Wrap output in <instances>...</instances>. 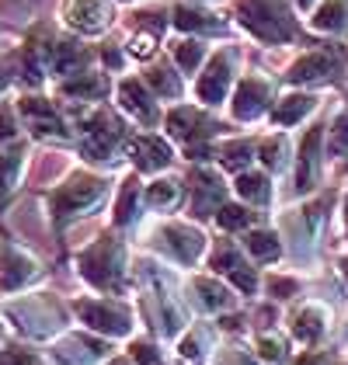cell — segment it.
<instances>
[{"label": "cell", "instance_id": "obj_5", "mask_svg": "<svg viewBox=\"0 0 348 365\" xmlns=\"http://www.w3.org/2000/svg\"><path fill=\"white\" fill-rule=\"evenodd\" d=\"M105 195H108V178L105 174L73 170L46 195V205H49V216L56 223H66V220H77V216H87L91 209H98L105 202Z\"/></svg>", "mask_w": 348, "mask_h": 365}, {"label": "cell", "instance_id": "obj_52", "mask_svg": "<svg viewBox=\"0 0 348 365\" xmlns=\"http://www.w3.org/2000/svg\"><path fill=\"white\" fill-rule=\"evenodd\" d=\"M7 84H11V73H7V66H4V63H0V94H4V91H7Z\"/></svg>", "mask_w": 348, "mask_h": 365}, {"label": "cell", "instance_id": "obj_27", "mask_svg": "<svg viewBox=\"0 0 348 365\" xmlns=\"http://www.w3.org/2000/svg\"><path fill=\"white\" fill-rule=\"evenodd\" d=\"M240 247H244V254H247L251 261L272 264V261H279V257L286 254V240H282V233L272 230V226H251V230H244Z\"/></svg>", "mask_w": 348, "mask_h": 365}, {"label": "cell", "instance_id": "obj_16", "mask_svg": "<svg viewBox=\"0 0 348 365\" xmlns=\"http://www.w3.org/2000/svg\"><path fill=\"white\" fill-rule=\"evenodd\" d=\"M185 303L205 317H220L237 307V296L230 282H223L220 275H192L185 282Z\"/></svg>", "mask_w": 348, "mask_h": 365}, {"label": "cell", "instance_id": "obj_2", "mask_svg": "<svg viewBox=\"0 0 348 365\" xmlns=\"http://www.w3.org/2000/svg\"><path fill=\"white\" fill-rule=\"evenodd\" d=\"M77 275L98 296H122L129 279V251L118 237H98L77 254Z\"/></svg>", "mask_w": 348, "mask_h": 365}, {"label": "cell", "instance_id": "obj_22", "mask_svg": "<svg viewBox=\"0 0 348 365\" xmlns=\"http://www.w3.org/2000/svg\"><path fill=\"white\" fill-rule=\"evenodd\" d=\"M126 153H129V160H133V168L140 170V174H164V168L174 160V146L164 136H157V133H140V136H133L129 146H126Z\"/></svg>", "mask_w": 348, "mask_h": 365}, {"label": "cell", "instance_id": "obj_26", "mask_svg": "<svg viewBox=\"0 0 348 365\" xmlns=\"http://www.w3.org/2000/svg\"><path fill=\"white\" fill-rule=\"evenodd\" d=\"M174 29L185 31V35H195V38H203V35H223L227 31V18H220V14H213V11H205L203 4H178L174 7Z\"/></svg>", "mask_w": 348, "mask_h": 365}, {"label": "cell", "instance_id": "obj_4", "mask_svg": "<svg viewBox=\"0 0 348 365\" xmlns=\"http://www.w3.org/2000/svg\"><path fill=\"white\" fill-rule=\"evenodd\" d=\"M77 136H81V153L87 160H98V164L118 160L129 146L122 118L112 115L108 108H101V105H87L84 112L77 115Z\"/></svg>", "mask_w": 348, "mask_h": 365}, {"label": "cell", "instance_id": "obj_9", "mask_svg": "<svg viewBox=\"0 0 348 365\" xmlns=\"http://www.w3.org/2000/svg\"><path fill=\"white\" fill-rule=\"evenodd\" d=\"M324 209H327L324 198H310V202L296 205L282 216V240H286V251L296 261H303L317 251L320 230H324Z\"/></svg>", "mask_w": 348, "mask_h": 365}, {"label": "cell", "instance_id": "obj_35", "mask_svg": "<svg viewBox=\"0 0 348 365\" xmlns=\"http://www.w3.org/2000/svg\"><path fill=\"white\" fill-rule=\"evenodd\" d=\"M171 56H174V66H178L181 73H199L205 66V59H209V46H205V38L185 35V38L171 42Z\"/></svg>", "mask_w": 348, "mask_h": 365}, {"label": "cell", "instance_id": "obj_25", "mask_svg": "<svg viewBox=\"0 0 348 365\" xmlns=\"http://www.w3.org/2000/svg\"><path fill=\"white\" fill-rule=\"evenodd\" d=\"M112 91V81L98 70H81V73H70L56 81V94L66 101H81V105H98L105 101V94Z\"/></svg>", "mask_w": 348, "mask_h": 365}, {"label": "cell", "instance_id": "obj_56", "mask_svg": "<svg viewBox=\"0 0 348 365\" xmlns=\"http://www.w3.org/2000/svg\"><path fill=\"white\" fill-rule=\"evenodd\" d=\"M345 168H348V164H345Z\"/></svg>", "mask_w": 348, "mask_h": 365}, {"label": "cell", "instance_id": "obj_29", "mask_svg": "<svg viewBox=\"0 0 348 365\" xmlns=\"http://www.w3.org/2000/svg\"><path fill=\"white\" fill-rule=\"evenodd\" d=\"M143 188H140V178L136 174H129V178H122V185H118V195H116V209H112V220H116L118 230H129V226L140 223V216H143Z\"/></svg>", "mask_w": 348, "mask_h": 365}, {"label": "cell", "instance_id": "obj_45", "mask_svg": "<svg viewBox=\"0 0 348 365\" xmlns=\"http://www.w3.org/2000/svg\"><path fill=\"white\" fill-rule=\"evenodd\" d=\"M0 365H35V355L31 348L11 341V344H0Z\"/></svg>", "mask_w": 348, "mask_h": 365}, {"label": "cell", "instance_id": "obj_41", "mask_svg": "<svg viewBox=\"0 0 348 365\" xmlns=\"http://www.w3.org/2000/svg\"><path fill=\"white\" fill-rule=\"evenodd\" d=\"M261 289H265V296H272V299H292V296H300L303 292V279L300 275H286V272H275V275H268V279L261 282Z\"/></svg>", "mask_w": 348, "mask_h": 365}, {"label": "cell", "instance_id": "obj_38", "mask_svg": "<svg viewBox=\"0 0 348 365\" xmlns=\"http://www.w3.org/2000/svg\"><path fill=\"white\" fill-rule=\"evenodd\" d=\"M255 355L261 365H290V341L279 331H261L255 334Z\"/></svg>", "mask_w": 348, "mask_h": 365}, {"label": "cell", "instance_id": "obj_1", "mask_svg": "<svg viewBox=\"0 0 348 365\" xmlns=\"http://www.w3.org/2000/svg\"><path fill=\"white\" fill-rule=\"evenodd\" d=\"M70 313L63 299L53 292H25V296H7L4 317L14 324V331L29 341H53L63 331H70Z\"/></svg>", "mask_w": 348, "mask_h": 365}, {"label": "cell", "instance_id": "obj_20", "mask_svg": "<svg viewBox=\"0 0 348 365\" xmlns=\"http://www.w3.org/2000/svg\"><path fill=\"white\" fill-rule=\"evenodd\" d=\"M320 143H324V129L314 125L307 129V136L300 140V150H296V168H292V195H307L314 192L320 181Z\"/></svg>", "mask_w": 348, "mask_h": 365}, {"label": "cell", "instance_id": "obj_55", "mask_svg": "<svg viewBox=\"0 0 348 365\" xmlns=\"http://www.w3.org/2000/svg\"><path fill=\"white\" fill-rule=\"evenodd\" d=\"M192 4H209V0H192Z\"/></svg>", "mask_w": 348, "mask_h": 365}, {"label": "cell", "instance_id": "obj_54", "mask_svg": "<svg viewBox=\"0 0 348 365\" xmlns=\"http://www.w3.org/2000/svg\"><path fill=\"white\" fill-rule=\"evenodd\" d=\"M116 4H140V0H116Z\"/></svg>", "mask_w": 348, "mask_h": 365}, {"label": "cell", "instance_id": "obj_30", "mask_svg": "<svg viewBox=\"0 0 348 365\" xmlns=\"http://www.w3.org/2000/svg\"><path fill=\"white\" fill-rule=\"evenodd\" d=\"M181 198H185V185L178 181V178H164V174H157L150 185H143V205L150 212H157V216H164V212H171L181 205Z\"/></svg>", "mask_w": 348, "mask_h": 365}, {"label": "cell", "instance_id": "obj_28", "mask_svg": "<svg viewBox=\"0 0 348 365\" xmlns=\"http://www.w3.org/2000/svg\"><path fill=\"white\" fill-rule=\"evenodd\" d=\"M174 351L185 362H195V365L205 362L216 351V331L209 324H188L181 334L174 337Z\"/></svg>", "mask_w": 348, "mask_h": 365}, {"label": "cell", "instance_id": "obj_46", "mask_svg": "<svg viewBox=\"0 0 348 365\" xmlns=\"http://www.w3.org/2000/svg\"><path fill=\"white\" fill-rule=\"evenodd\" d=\"M126 53H129V56L146 59L150 53H153V35H150V31H136V35H129V42H126Z\"/></svg>", "mask_w": 348, "mask_h": 365}, {"label": "cell", "instance_id": "obj_6", "mask_svg": "<svg viewBox=\"0 0 348 365\" xmlns=\"http://www.w3.org/2000/svg\"><path fill=\"white\" fill-rule=\"evenodd\" d=\"M150 244L160 261H168L174 268H195L209 251V240L195 223L185 220H164L150 230Z\"/></svg>", "mask_w": 348, "mask_h": 365}, {"label": "cell", "instance_id": "obj_48", "mask_svg": "<svg viewBox=\"0 0 348 365\" xmlns=\"http://www.w3.org/2000/svg\"><path fill=\"white\" fill-rule=\"evenodd\" d=\"M290 4H292V11H300V14H310L320 0H290Z\"/></svg>", "mask_w": 348, "mask_h": 365}, {"label": "cell", "instance_id": "obj_33", "mask_svg": "<svg viewBox=\"0 0 348 365\" xmlns=\"http://www.w3.org/2000/svg\"><path fill=\"white\" fill-rule=\"evenodd\" d=\"M310 29L320 35H345L348 31V0H320L310 11Z\"/></svg>", "mask_w": 348, "mask_h": 365}, {"label": "cell", "instance_id": "obj_3", "mask_svg": "<svg viewBox=\"0 0 348 365\" xmlns=\"http://www.w3.org/2000/svg\"><path fill=\"white\" fill-rule=\"evenodd\" d=\"M233 18L261 46H286L296 38V18L290 0H237Z\"/></svg>", "mask_w": 348, "mask_h": 365}, {"label": "cell", "instance_id": "obj_17", "mask_svg": "<svg viewBox=\"0 0 348 365\" xmlns=\"http://www.w3.org/2000/svg\"><path fill=\"white\" fill-rule=\"evenodd\" d=\"M42 264L39 257L18 244H0V296H18L31 282H39Z\"/></svg>", "mask_w": 348, "mask_h": 365}, {"label": "cell", "instance_id": "obj_50", "mask_svg": "<svg viewBox=\"0 0 348 365\" xmlns=\"http://www.w3.org/2000/svg\"><path fill=\"white\" fill-rule=\"evenodd\" d=\"M101 56H105V63H108V66H122V53H116V49H105Z\"/></svg>", "mask_w": 348, "mask_h": 365}, {"label": "cell", "instance_id": "obj_21", "mask_svg": "<svg viewBox=\"0 0 348 365\" xmlns=\"http://www.w3.org/2000/svg\"><path fill=\"white\" fill-rule=\"evenodd\" d=\"M317 108H320L317 91L296 87V91H286V94L275 98V105H272V112H268V122H272L275 129H296V125H303Z\"/></svg>", "mask_w": 348, "mask_h": 365}, {"label": "cell", "instance_id": "obj_15", "mask_svg": "<svg viewBox=\"0 0 348 365\" xmlns=\"http://www.w3.org/2000/svg\"><path fill=\"white\" fill-rule=\"evenodd\" d=\"M116 101L126 118H133L140 129H157L164 122V112H160V101L157 94L146 87L143 77H122L116 84Z\"/></svg>", "mask_w": 348, "mask_h": 365}, {"label": "cell", "instance_id": "obj_40", "mask_svg": "<svg viewBox=\"0 0 348 365\" xmlns=\"http://www.w3.org/2000/svg\"><path fill=\"white\" fill-rule=\"evenodd\" d=\"M126 355H129L136 365H171L168 362V351H164L153 337H129Z\"/></svg>", "mask_w": 348, "mask_h": 365}, {"label": "cell", "instance_id": "obj_24", "mask_svg": "<svg viewBox=\"0 0 348 365\" xmlns=\"http://www.w3.org/2000/svg\"><path fill=\"white\" fill-rule=\"evenodd\" d=\"M227 202V178L209 164L192 170V212L195 216H216V209Z\"/></svg>", "mask_w": 348, "mask_h": 365}, {"label": "cell", "instance_id": "obj_49", "mask_svg": "<svg viewBox=\"0 0 348 365\" xmlns=\"http://www.w3.org/2000/svg\"><path fill=\"white\" fill-rule=\"evenodd\" d=\"M338 275H342V282L348 285V251L338 254Z\"/></svg>", "mask_w": 348, "mask_h": 365}, {"label": "cell", "instance_id": "obj_14", "mask_svg": "<svg viewBox=\"0 0 348 365\" xmlns=\"http://www.w3.org/2000/svg\"><path fill=\"white\" fill-rule=\"evenodd\" d=\"M18 115L21 125L29 129L35 140H70V122L63 118V112L56 108V101L42 98V94H21L18 98Z\"/></svg>", "mask_w": 348, "mask_h": 365}, {"label": "cell", "instance_id": "obj_32", "mask_svg": "<svg viewBox=\"0 0 348 365\" xmlns=\"http://www.w3.org/2000/svg\"><path fill=\"white\" fill-rule=\"evenodd\" d=\"M143 81L157 94V101H178L185 94V81H181V73L174 70L171 63H150Z\"/></svg>", "mask_w": 348, "mask_h": 365}, {"label": "cell", "instance_id": "obj_31", "mask_svg": "<svg viewBox=\"0 0 348 365\" xmlns=\"http://www.w3.org/2000/svg\"><path fill=\"white\" fill-rule=\"evenodd\" d=\"M233 195L240 198L244 205H268L272 202V195H275V185H272V174L268 170H240L237 178H233Z\"/></svg>", "mask_w": 348, "mask_h": 365}, {"label": "cell", "instance_id": "obj_44", "mask_svg": "<svg viewBox=\"0 0 348 365\" xmlns=\"http://www.w3.org/2000/svg\"><path fill=\"white\" fill-rule=\"evenodd\" d=\"M216 365H261L255 351H244L237 344H223L216 348Z\"/></svg>", "mask_w": 348, "mask_h": 365}, {"label": "cell", "instance_id": "obj_39", "mask_svg": "<svg viewBox=\"0 0 348 365\" xmlns=\"http://www.w3.org/2000/svg\"><path fill=\"white\" fill-rule=\"evenodd\" d=\"M216 223H220V230L244 233V230L255 226V212H251V205H244V202H223V205L216 209Z\"/></svg>", "mask_w": 348, "mask_h": 365}, {"label": "cell", "instance_id": "obj_10", "mask_svg": "<svg viewBox=\"0 0 348 365\" xmlns=\"http://www.w3.org/2000/svg\"><path fill=\"white\" fill-rule=\"evenodd\" d=\"M272 105H275V81L272 77H265V73H244L230 91V118L233 122H244V125H251V122H258L265 115L272 112Z\"/></svg>", "mask_w": 348, "mask_h": 365}, {"label": "cell", "instance_id": "obj_7", "mask_svg": "<svg viewBox=\"0 0 348 365\" xmlns=\"http://www.w3.org/2000/svg\"><path fill=\"white\" fill-rule=\"evenodd\" d=\"M70 309L91 334H101L108 341L133 337V331H136V313L118 296H81Z\"/></svg>", "mask_w": 348, "mask_h": 365}, {"label": "cell", "instance_id": "obj_8", "mask_svg": "<svg viewBox=\"0 0 348 365\" xmlns=\"http://www.w3.org/2000/svg\"><path fill=\"white\" fill-rule=\"evenodd\" d=\"M160 125H164V133H168L174 143H181V150H185L188 160L213 157L209 140L216 136V122L209 118L205 105H174L171 112L164 115Z\"/></svg>", "mask_w": 348, "mask_h": 365}, {"label": "cell", "instance_id": "obj_42", "mask_svg": "<svg viewBox=\"0 0 348 365\" xmlns=\"http://www.w3.org/2000/svg\"><path fill=\"white\" fill-rule=\"evenodd\" d=\"M327 153L331 157H345L348 153V108L334 115L331 133H327Z\"/></svg>", "mask_w": 348, "mask_h": 365}, {"label": "cell", "instance_id": "obj_53", "mask_svg": "<svg viewBox=\"0 0 348 365\" xmlns=\"http://www.w3.org/2000/svg\"><path fill=\"white\" fill-rule=\"evenodd\" d=\"M105 365H136V362H133L129 355H116V359H108V362H105Z\"/></svg>", "mask_w": 348, "mask_h": 365}, {"label": "cell", "instance_id": "obj_23", "mask_svg": "<svg viewBox=\"0 0 348 365\" xmlns=\"http://www.w3.org/2000/svg\"><path fill=\"white\" fill-rule=\"evenodd\" d=\"M338 70H342V59L334 56L331 49H310V53H303L300 59H292L290 70H286L282 77L296 87H310V84L331 81Z\"/></svg>", "mask_w": 348, "mask_h": 365}, {"label": "cell", "instance_id": "obj_19", "mask_svg": "<svg viewBox=\"0 0 348 365\" xmlns=\"http://www.w3.org/2000/svg\"><path fill=\"white\" fill-rule=\"evenodd\" d=\"M290 334L303 348H317L320 341L331 334V309L317 303V299H303L290 313Z\"/></svg>", "mask_w": 348, "mask_h": 365}, {"label": "cell", "instance_id": "obj_47", "mask_svg": "<svg viewBox=\"0 0 348 365\" xmlns=\"http://www.w3.org/2000/svg\"><path fill=\"white\" fill-rule=\"evenodd\" d=\"M290 365H331V359H327L324 351H317V348H307L303 355L290 359Z\"/></svg>", "mask_w": 348, "mask_h": 365}, {"label": "cell", "instance_id": "obj_13", "mask_svg": "<svg viewBox=\"0 0 348 365\" xmlns=\"http://www.w3.org/2000/svg\"><path fill=\"white\" fill-rule=\"evenodd\" d=\"M209 268H213V275L230 282L233 289L244 292V296H255L261 289V279H258V272H255V264H251V257L244 254L240 244H233V240H220V244L209 251Z\"/></svg>", "mask_w": 348, "mask_h": 365}, {"label": "cell", "instance_id": "obj_43", "mask_svg": "<svg viewBox=\"0 0 348 365\" xmlns=\"http://www.w3.org/2000/svg\"><path fill=\"white\" fill-rule=\"evenodd\" d=\"M18 129H21L18 101H4V98H0V146H4V143H14Z\"/></svg>", "mask_w": 348, "mask_h": 365}, {"label": "cell", "instance_id": "obj_51", "mask_svg": "<svg viewBox=\"0 0 348 365\" xmlns=\"http://www.w3.org/2000/svg\"><path fill=\"white\" fill-rule=\"evenodd\" d=\"M342 226H345V237H348V188L342 195Z\"/></svg>", "mask_w": 348, "mask_h": 365}, {"label": "cell", "instance_id": "obj_37", "mask_svg": "<svg viewBox=\"0 0 348 365\" xmlns=\"http://www.w3.org/2000/svg\"><path fill=\"white\" fill-rule=\"evenodd\" d=\"M216 157H220V164L227 170L240 174V170H251L255 157H258V146L251 140H227L220 150H216Z\"/></svg>", "mask_w": 348, "mask_h": 365}, {"label": "cell", "instance_id": "obj_11", "mask_svg": "<svg viewBox=\"0 0 348 365\" xmlns=\"http://www.w3.org/2000/svg\"><path fill=\"white\" fill-rule=\"evenodd\" d=\"M233 84H237V49H220V53H209L205 66L195 77V98L205 108H216L230 98Z\"/></svg>", "mask_w": 348, "mask_h": 365}, {"label": "cell", "instance_id": "obj_36", "mask_svg": "<svg viewBox=\"0 0 348 365\" xmlns=\"http://www.w3.org/2000/svg\"><path fill=\"white\" fill-rule=\"evenodd\" d=\"M25 157H29V150H25L21 143L0 150V202L18 188V181H21V174H25Z\"/></svg>", "mask_w": 348, "mask_h": 365}, {"label": "cell", "instance_id": "obj_18", "mask_svg": "<svg viewBox=\"0 0 348 365\" xmlns=\"http://www.w3.org/2000/svg\"><path fill=\"white\" fill-rule=\"evenodd\" d=\"M59 18L77 35H101L116 21V7L112 0H63Z\"/></svg>", "mask_w": 348, "mask_h": 365}, {"label": "cell", "instance_id": "obj_12", "mask_svg": "<svg viewBox=\"0 0 348 365\" xmlns=\"http://www.w3.org/2000/svg\"><path fill=\"white\" fill-rule=\"evenodd\" d=\"M112 359L108 337L91 331H63L49 341V362L53 365H105Z\"/></svg>", "mask_w": 348, "mask_h": 365}, {"label": "cell", "instance_id": "obj_34", "mask_svg": "<svg viewBox=\"0 0 348 365\" xmlns=\"http://www.w3.org/2000/svg\"><path fill=\"white\" fill-rule=\"evenodd\" d=\"M258 160L268 174H282V170H290V164H292L290 136H286V133H272V136H265V140L258 143Z\"/></svg>", "mask_w": 348, "mask_h": 365}]
</instances>
